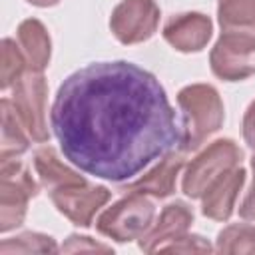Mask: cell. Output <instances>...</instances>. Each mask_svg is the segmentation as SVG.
<instances>
[{"label": "cell", "mask_w": 255, "mask_h": 255, "mask_svg": "<svg viewBox=\"0 0 255 255\" xmlns=\"http://www.w3.org/2000/svg\"><path fill=\"white\" fill-rule=\"evenodd\" d=\"M62 251H66V253H76V251H106V253H110L112 247H108L104 243H96L94 239H90L86 235H70L68 241L62 245Z\"/></svg>", "instance_id": "obj_22"}, {"label": "cell", "mask_w": 255, "mask_h": 255, "mask_svg": "<svg viewBox=\"0 0 255 255\" xmlns=\"http://www.w3.org/2000/svg\"><path fill=\"white\" fill-rule=\"evenodd\" d=\"M213 247L203 239V237H199V235H187V233H183V235H179V237H175V239H171V241H165V243H161L155 251H179V253H209Z\"/></svg>", "instance_id": "obj_21"}, {"label": "cell", "mask_w": 255, "mask_h": 255, "mask_svg": "<svg viewBox=\"0 0 255 255\" xmlns=\"http://www.w3.org/2000/svg\"><path fill=\"white\" fill-rule=\"evenodd\" d=\"M38 195V183L16 157L0 161V231L22 225L30 197Z\"/></svg>", "instance_id": "obj_5"}, {"label": "cell", "mask_w": 255, "mask_h": 255, "mask_svg": "<svg viewBox=\"0 0 255 255\" xmlns=\"http://www.w3.org/2000/svg\"><path fill=\"white\" fill-rule=\"evenodd\" d=\"M26 2H30L34 6H40V8H48V6H56L60 0H26Z\"/></svg>", "instance_id": "obj_25"}, {"label": "cell", "mask_w": 255, "mask_h": 255, "mask_svg": "<svg viewBox=\"0 0 255 255\" xmlns=\"http://www.w3.org/2000/svg\"><path fill=\"white\" fill-rule=\"evenodd\" d=\"M46 98H48V84L42 72L28 68L22 78L12 86V106L26 128L28 135L44 143L50 137L48 122H46Z\"/></svg>", "instance_id": "obj_6"}, {"label": "cell", "mask_w": 255, "mask_h": 255, "mask_svg": "<svg viewBox=\"0 0 255 255\" xmlns=\"http://www.w3.org/2000/svg\"><path fill=\"white\" fill-rule=\"evenodd\" d=\"M211 72L225 82H239L255 74V38L221 32L209 54Z\"/></svg>", "instance_id": "obj_7"}, {"label": "cell", "mask_w": 255, "mask_h": 255, "mask_svg": "<svg viewBox=\"0 0 255 255\" xmlns=\"http://www.w3.org/2000/svg\"><path fill=\"white\" fill-rule=\"evenodd\" d=\"M159 24L155 0H122L110 16V28L122 44H139L153 36Z\"/></svg>", "instance_id": "obj_9"}, {"label": "cell", "mask_w": 255, "mask_h": 255, "mask_svg": "<svg viewBox=\"0 0 255 255\" xmlns=\"http://www.w3.org/2000/svg\"><path fill=\"white\" fill-rule=\"evenodd\" d=\"M215 251L219 253H255V225H229L217 235Z\"/></svg>", "instance_id": "obj_18"}, {"label": "cell", "mask_w": 255, "mask_h": 255, "mask_svg": "<svg viewBox=\"0 0 255 255\" xmlns=\"http://www.w3.org/2000/svg\"><path fill=\"white\" fill-rule=\"evenodd\" d=\"M251 169H253V179H251V185L239 205V215L243 219H251L255 221V155L251 157Z\"/></svg>", "instance_id": "obj_23"}, {"label": "cell", "mask_w": 255, "mask_h": 255, "mask_svg": "<svg viewBox=\"0 0 255 255\" xmlns=\"http://www.w3.org/2000/svg\"><path fill=\"white\" fill-rule=\"evenodd\" d=\"M245 183V169L241 165L221 173L203 193L201 213L213 221H227L233 213L235 199Z\"/></svg>", "instance_id": "obj_11"}, {"label": "cell", "mask_w": 255, "mask_h": 255, "mask_svg": "<svg viewBox=\"0 0 255 255\" xmlns=\"http://www.w3.org/2000/svg\"><path fill=\"white\" fill-rule=\"evenodd\" d=\"M213 32L209 16L199 12H185L171 16L163 26V38L177 52H199L207 46Z\"/></svg>", "instance_id": "obj_10"}, {"label": "cell", "mask_w": 255, "mask_h": 255, "mask_svg": "<svg viewBox=\"0 0 255 255\" xmlns=\"http://www.w3.org/2000/svg\"><path fill=\"white\" fill-rule=\"evenodd\" d=\"M34 167L36 173L40 177V183L48 189L54 191L62 185L68 183H76V181H84L86 177H82L78 171H74L72 167H68L56 153V149L52 147H42L34 153Z\"/></svg>", "instance_id": "obj_15"}, {"label": "cell", "mask_w": 255, "mask_h": 255, "mask_svg": "<svg viewBox=\"0 0 255 255\" xmlns=\"http://www.w3.org/2000/svg\"><path fill=\"white\" fill-rule=\"evenodd\" d=\"M217 18L221 32L255 38V0H219Z\"/></svg>", "instance_id": "obj_17"}, {"label": "cell", "mask_w": 255, "mask_h": 255, "mask_svg": "<svg viewBox=\"0 0 255 255\" xmlns=\"http://www.w3.org/2000/svg\"><path fill=\"white\" fill-rule=\"evenodd\" d=\"M28 70V60L20 48V44H16L10 38L2 40V66H0V88L8 90L12 88L22 74Z\"/></svg>", "instance_id": "obj_19"}, {"label": "cell", "mask_w": 255, "mask_h": 255, "mask_svg": "<svg viewBox=\"0 0 255 255\" xmlns=\"http://www.w3.org/2000/svg\"><path fill=\"white\" fill-rule=\"evenodd\" d=\"M0 110H2V141H0V161H2L22 155L30 145L28 139L30 135L22 126L10 100L4 98L0 102Z\"/></svg>", "instance_id": "obj_16"}, {"label": "cell", "mask_w": 255, "mask_h": 255, "mask_svg": "<svg viewBox=\"0 0 255 255\" xmlns=\"http://www.w3.org/2000/svg\"><path fill=\"white\" fill-rule=\"evenodd\" d=\"M177 104L181 108V145L179 149H197L223 124V102L209 84H191L179 90Z\"/></svg>", "instance_id": "obj_2"}, {"label": "cell", "mask_w": 255, "mask_h": 255, "mask_svg": "<svg viewBox=\"0 0 255 255\" xmlns=\"http://www.w3.org/2000/svg\"><path fill=\"white\" fill-rule=\"evenodd\" d=\"M18 44L28 60V68L42 72L50 64L52 42L44 24L36 18H28L18 26Z\"/></svg>", "instance_id": "obj_14"}, {"label": "cell", "mask_w": 255, "mask_h": 255, "mask_svg": "<svg viewBox=\"0 0 255 255\" xmlns=\"http://www.w3.org/2000/svg\"><path fill=\"white\" fill-rule=\"evenodd\" d=\"M241 159H243V151L235 145V141L215 139L187 165L181 181L183 193L191 199H201L207 187L221 173L229 171L235 165H241Z\"/></svg>", "instance_id": "obj_4"}, {"label": "cell", "mask_w": 255, "mask_h": 255, "mask_svg": "<svg viewBox=\"0 0 255 255\" xmlns=\"http://www.w3.org/2000/svg\"><path fill=\"white\" fill-rule=\"evenodd\" d=\"M110 191L104 185H92L88 179L62 185L50 191V199L56 209L80 227H90L96 211L110 201Z\"/></svg>", "instance_id": "obj_8"}, {"label": "cell", "mask_w": 255, "mask_h": 255, "mask_svg": "<svg viewBox=\"0 0 255 255\" xmlns=\"http://www.w3.org/2000/svg\"><path fill=\"white\" fill-rule=\"evenodd\" d=\"M52 128L66 159L118 183L181 145V122L165 90L126 60L70 74L56 94Z\"/></svg>", "instance_id": "obj_1"}, {"label": "cell", "mask_w": 255, "mask_h": 255, "mask_svg": "<svg viewBox=\"0 0 255 255\" xmlns=\"http://www.w3.org/2000/svg\"><path fill=\"white\" fill-rule=\"evenodd\" d=\"M183 167V149H173L161 157V161L133 183L122 187L126 193H143L153 197H167L175 189V177Z\"/></svg>", "instance_id": "obj_13"}, {"label": "cell", "mask_w": 255, "mask_h": 255, "mask_svg": "<svg viewBox=\"0 0 255 255\" xmlns=\"http://www.w3.org/2000/svg\"><path fill=\"white\" fill-rule=\"evenodd\" d=\"M191 223H193V211L183 201L169 203L159 213L155 225H151L149 231L139 239V249L145 253H153L161 243L187 233Z\"/></svg>", "instance_id": "obj_12"}, {"label": "cell", "mask_w": 255, "mask_h": 255, "mask_svg": "<svg viewBox=\"0 0 255 255\" xmlns=\"http://www.w3.org/2000/svg\"><path fill=\"white\" fill-rule=\"evenodd\" d=\"M243 137L247 145L255 151V100L249 104L245 116H243Z\"/></svg>", "instance_id": "obj_24"}, {"label": "cell", "mask_w": 255, "mask_h": 255, "mask_svg": "<svg viewBox=\"0 0 255 255\" xmlns=\"http://www.w3.org/2000/svg\"><path fill=\"white\" fill-rule=\"evenodd\" d=\"M155 207L143 193H128L112 207H108L96 221V229L118 241L128 243L141 239L153 225Z\"/></svg>", "instance_id": "obj_3"}, {"label": "cell", "mask_w": 255, "mask_h": 255, "mask_svg": "<svg viewBox=\"0 0 255 255\" xmlns=\"http://www.w3.org/2000/svg\"><path fill=\"white\" fill-rule=\"evenodd\" d=\"M58 251L56 241L50 235L42 233H22L14 239H4L0 245L2 255H14V253H54Z\"/></svg>", "instance_id": "obj_20"}]
</instances>
